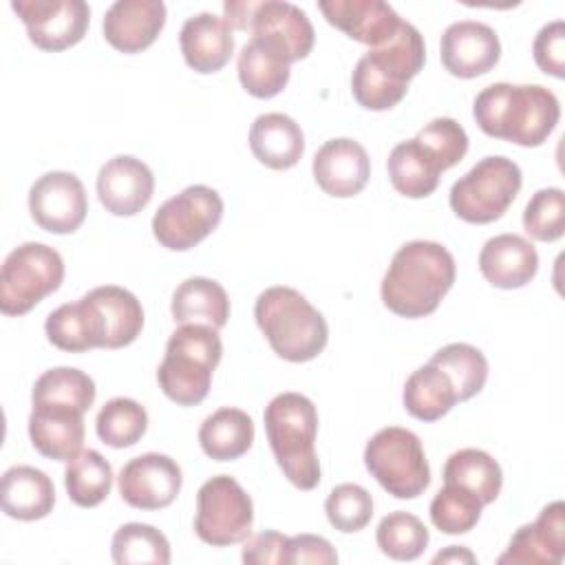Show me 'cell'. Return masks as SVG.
Here are the masks:
<instances>
[{"mask_svg":"<svg viewBox=\"0 0 565 565\" xmlns=\"http://www.w3.org/2000/svg\"><path fill=\"white\" fill-rule=\"evenodd\" d=\"M472 117L488 137L536 148L556 128L561 106L556 95L541 84L497 82L475 97Z\"/></svg>","mask_w":565,"mask_h":565,"instance_id":"1","label":"cell"},{"mask_svg":"<svg viewBox=\"0 0 565 565\" xmlns=\"http://www.w3.org/2000/svg\"><path fill=\"white\" fill-rule=\"evenodd\" d=\"M424 62L426 44L422 33L402 20L388 42L369 49L358 60L351 73V93L366 110H388L404 99L408 82L424 68Z\"/></svg>","mask_w":565,"mask_h":565,"instance_id":"3","label":"cell"},{"mask_svg":"<svg viewBox=\"0 0 565 565\" xmlns=\"http://www.w3.org/2000/svg\"><path fill=\"white\" fill-rule=\"evenodd\" d=\"M179 44L185 64L201 75L221 71L234 53L232 26L225 22V18L207 11L183 22Z\"/></svg>","mask_w":565,"mask_h":565,"instance_id":"24","label":"cell"},{"mask_svg":"<svg viewBox=\"0 0 565 565\" xmlns=\"http://www.w3.org/2000/svg\"><path fill=\"white\" fill-rule=\"evenodd\" d=\"M68 499L79 508L99 505L113 488V468L97 450H82L64 470Z\"/></svg>","mask_w":565,"mask_h":565,"instance_id":"36","label":"cell"},{"mask_svg":"<svg viewBox=\"0 0 565 565\" xmlns=\"http://www.w3.org/2000/svg\"><path fill=\"white\" fill-rule=\"evenodd\" d=\"M391 185L408 199H426L439 185V174L446 172L439 159L417 137L397 143L386 161Z\"/></svg>","mask_w":565,"mask_h":565,"instance_id":"28","label":"cell"},{"mask_svg":"<svg viewBox=\"0 0 565 565\" xmlns=\"http://www.w3.org/2000/svg\"><path fill=\"white\" fill-rule=\"evenodd\" d=\"M404 408L419 422L441 419L459 399L450 377L435 364H424L413 371L402 393Z\"/></svg>","mask_w":565,"mask_h":565,"instance_id":"32","label":"cell"},{"mask_svg":"<svg viewBox=\"0 0 565 565\" xmlns=\"http://www.w3.org/2000/svg\"><path fill=\"white\" fill-rule=\"evenodd\" d=\"M455 276V258L441 243L411 241L393 254L380 296L395 316L424 318L439 307Z\"/></svg>","mask_w":565,"mask_h":565,"instance_id":"2","label":"cell"},{"mask_svg":"<svg viewBox=\"0 0 565 565\" xmlns=\"http://www.w3.org/2000/svg\"><path fill=\"white\" fill-rule=\"evenodd\" d=\"M152 192V170L137 157L117 154L99 168L97 196L115 216H135L150 203Z\"/></svg>","mask_w":565,"mask_h":565,"instance_id":"18","label":"cell"},{"mask_svg":"<svg viewBox=\"0 0 565 565\" xmlns=\"http://www.w3.org/2000/svg\"><path fill=\"white\" fill-rule=\"evenodd\" d=\"M521 183V168L512 159L490 154L452 183L448 203L461 221L486 225L505 214L514 203Z\"/></svg>","mask_w":565,"mask_h":565,"instance_id":"8","label":"cell"},{"mask_svg":"<svg viewBox=\"0 0 565 565\" xmlns=\"http://www.w3.org/2000/svg\"><path fill=\"white\" fill-rule=\"evenodd\" d=\"M565 556V503L554 501L541 510L534 523L521 525L508 550L497 558L501 565H558Z\"/></svg>","mask_w":565,"mask_h":565,"instance_id":"19","label":"cell"},{"mask_svg":"<svg viewBox=\"0 0 565 565\" xmlns=\"http://www.w3.org/2000/svg\"><path fill=\"white\" fill-rule=\"evenodd\" d=\"M417 139L430 148L444 170L457 166L468 152V135L452 117H435L417 132Z\"/></svg>","mask_w":565,"mask_h":565,"instance_id":"44","label":"cell"},{"mask_svg":"<svg viewBox=\"0 0 565 565\" xmlns=\"http://www.w3.org/2000/svg\"><path fill=\"white\" fill-rule=\"evenodd\" d=\"M166 4L161 0H117L104 15V38L121 53H141L161 33Z\"/></svg>","mask_w":565,"mask_h":565,"instance_id":"21","label":"cell"},{"mask_svg":"<svg viewBox=\"0 0 565 565\" xmlns=\"http://www.w3.org/2000/svg\"><path fill=\"white\" fill-rule=\"evenodd\" d=\"M88 296L104 318V349H121L132 344L143 329V309L137 296L117 285L95 287L88 291Z\"/></svg>","mask_w":565,"mask_h":565,"instance_id":"31","label":"cell"},{"mask_svg":"<svg viewBox=\"0 0 565 565\" xmlns=\"http://www.w3.org/2000/svg\"><path fill=\"white\" fill-rule=\"evenodd\" d=\"M148 428L146 408L130 397H113L108 399L95 419L97 437L110 448H128L135 446Z\"/></svg>","mask_w":565,"mask_h":565,"instance_id":"39","label":"cell"},{"mask_svg":"<svg viewBox=\"0 0 565 565\" xmlns=\"http://www.w3.org/2000/svg\"><path fill=\"white\" fill-rule=\"evenodd\" d=\"M44 331L53 347L68 353L104 349L106 342L104 318L88 294L75 302L60 305L55 311H51L46 316Z\"/></svg>","mask_w":565,"mask_h":565,"instance_id":"25","label":"cell"},{"mask_svg":"<svg viewBox=\"0 0 565 565\" xmlns=\"http://www.w3.org/2000/svg\"><path fill=\"white\" fill-rule=\"evenodd\" d=\"M483 278L499 289H521L539 271L534 245L519 234H499L483 243L479 252Z\"/></svg>","mask_w":565,"mask_h":565,"instance_id":"23","label":"cell"},{"mask_svg":"<svg viewBox=\"0 0 565 565\" xmlns=\"http://www.w3.org/2000/svg\"><path fill=\"white\" fill-rule=\"evenodd\" d=\"M430 364L439 366L450 377L459 402L475 397L486 386L488 360L472 344H466V342L446 344L430 358Z\"/></svg>","mask_w":565,"mask_h":565,"instance_id":"37","label":"cell"},{"mask_svg":"<svg viewBox=\"0 0 565 565\" xmlns=\"http://www.w3.org/2000/svg\"><path fill=\"white\" fill-rule=\"evenodd\" d=\"M170 311L179 324H207L221 329L230 318V298L221 282L192 276L174 289Z\"/></svg>","mask_w":565,"mask_h":565,"instance_id":"29","label":"cell"},{"mask_svg":"<svg viewBox=\"0 0 565 565\" xmlns=\"http://www.w3.org/2000/svg\"><path fill=\"white\" fill-rule=\"evenodd\" d=\"M84 413L66 406L33 404L29 437L33 448L53 461H71L84 446Z\"/></svg>","mask_w":565,"mask_h":565,"instance_id":"22","label":"cell"},{"mask_svg":"<svg viewBox=\"0 0 565 565\" xmlns=\"http://www.w3.org/2000/svg\"><path fill=\"white\" fill-rule=\"evenodd\" d=\"M254 318L271 351L287 362H309L327 347L324 316L294 287L274 285L260 291Z\"/></svg>","mask_w":565,"mask_h":565,"instance_id":"5","label":"cell"},{"mask_svg":"<svg viewBox=\"0 0 565 565\" xmlns=\"http://www.w3.org/2000/svg\"><path fill=\"white\" fill-rule=\"evenodd\" d=\"M11 9L24 22L31 44L49 53L75 46L90 22L84 0H13Z\"/></svg>","mask_w":565,"mask_h":565,"instance_id":"13","label":"cell"},{"mask_svg":"<svg viewBox=\"0 0 565 565\" xmlns=\"http://www.w3.org/2000/svg\"><path fill=\"white\" fill-rule=\"evenodd\" d=\"M439 57L450 75L472 79L497 66L501 42L492 26L477 20H459L441 33Z\"/></svg>","mask_w":565,"mask_h":565,"instance_id":"16","label":"cell"},{"mask_svg":"<svg viewBox=\"0 0 565 565\" xmlns=\"http://www.w3.org/2000/svg\"><path fill=\"white\" fill-rule=\"evenodd\" d=\"M324 512L329 523L338 532H360L369 525L373 516L371 492L358 483H340L329 492L324 501Z\"/></svg>","mask_w":565,"mask_h":565,"instance_id":"43","label":"cell"},{"mask_svg":"<svg viewBox=\"0 0 565 565\" xmlns=\"http://www.w3.org/2000/svg\"><path fill=\"white\" fill-rule=\"evenodd\" d=\"M433 563H477L475 554L461 545H448V550L439 552Z\"/></svg>","mask_w":565,"mask_h":565,"instance_id":"48","label":"cell"},{"mask_svg":"<svg viewBox=\"0 0 565 565\" xmlns=\"http://www.w3.org/2000/svg\"><path fill=\"white\" fill-rule=\"evenodd\" d=\"M31 218L51 234H73L86 221L88 199L84 183L73 172L42 174L29 190Z\"/></svg>","mask_w":565,"mask_h":565,"instance_id":"14","label":"cell"},{"mask_svg":"<svg viewBox=\"0 0 565 565\" xmlns=\"http://www.w3.org/2000/svg\"><path fill=\"white\" fill-rule=\"evenodd\" d=\"M298 563H318V565H335L338 552L324 536L316 534H298L287 539L282 565H298Z\"/></svg>","mask_w":565,"mask_h":565,"instance_id":"46","label":"cell"},{"mask_svg":"<svg viewBox=\"0 0 565 565\" xmlns=\"http://www.w3.org/2000/svg\"><path fill=\"white\" fill-rule=\"evenodd\" d=\"M64 280V260L44 243H22L9 252L0 269V311L24 316Z\"/></svg>","mask_w":565,"mask_h":565,"instance_id":"10","label":"cell"},{"mask_svg":"<svg viewBox=\"0 0 565 565\" xmlns=\"http://www.w3.org/2000/svg\"><path fill=\"white\" fill-rule=\"evenodd\" d=\"M532 55L536 66L556 79L565 77V22H547L534 38Z\"/></svg>","mask_w":565,"mask_h":565,"instance_id":"45","label":"cell"},{"mask_svg":"<svg viewBox=\"0 0 565 565\" xmlns=\"http://www.w3.org/2000/svg\"><path fill=\"white\" fill-rule=\"evenodd\" d=\"M225 22L236 31H249L254 40L274 49L289 64L305 60L316 42L307 13L285 0H230L223 4Z\"/></svg>","mask_w":565,"mask_h":565,"instance_id":"7","label":"cell"},{"mask_svg":"<svg viewBox=\"0 0 565 565\" xmlns=\"http://www.w3.org/2000/svg\"><path fill=\"white\" fill-rule=\"evenodd\" d=\"M287 539L289 536H285L280 532H274V530H265L260 534L247 536L243 541V556L241 558H243V563H256V565H263V563L282 565Z\"/></svg>","mask_w":565,"mask_h":565,"instance_id":"47","label":"cell"},{"mask_svg":"<svg viewBox=\"0 0 565 565\" xmlns=\"http://www.w3.org/2000/svg\"><path fill=\"white\" fill-rule=\"evenodd\" d=\"M318 9L331 26L371 49L388 42L402 24L397 11L382 0H320Z\"/></svg>","mask_w":565,"mask_h":565,"instance_id":"20","label":"cell"},{"mask_svg":"<svg viewBox=\"0 0 565 565\" xmlns=\"http://www.w3.org/2000/svg\"><path fill=\"white\" fill-rule=\"evenodd\" d=\"M428 530L422 523V519H417L411 512L404 510H395L388 512L375 532V541L377 547L382 550V554H386L393 561H415L424 554L426 545H428Z\"/></svg>","mask_w":565,"mask_h":565,"instance_id":"40","label":"cell"},{"mask_svg":"<svg viewBox=\"0 0 565 565\" xmlns=\"http://www.w3.org/2000/svg\"><path fill=\"white\" fill-rule=\"evenodd\" d=\"M444 483H457L481 499L483 505L492 503L503 486L501 466L492 455L479 448H461L444 463Z\"/></svg>","mask_w":565,"mask_h":565,"instance_id":"34","label":"cell"},{"mask_svg":"<svg viewBox=\"0 0 565 565\" xmlns=\"http://www.w3.org/2000/svg\"><path fill=\"white\" fill-rule=\"evenodd\" d=\"M252 154L271 170L294 168L305 152L300 126L282 113L258 115L249 128Z\"/></svg>","mask_w":565,"mask_h":565,"instance_id":"27","label":"cell"},{"mask_svg":"<svg viewBox=\"0 0 565 565\" xmlns=\"http://www.w3.org/2000/svg\"><path fill=\"white\" fill-rule=\"evenodd\" d=\"M289 66L291 64L285 57H280L274 49L249 38V42H245L238 53L236 71L241 86L252 97L271 99L287 86L291 75Z\"/></svg>","mask_w":565,"mask_h":565,"instance_id":"33","label":"cell"},{"mask_svg":"<svg viewBox=\"0 0 565 565\" xmlns=\"http://www.w3.org/2000/svg\"><path fill=\"white\" fill-rule=\"evenodd\" d=\"M252 499L234 477L216 475L199 488L194 532L203 543L212 547L243 543L252 534Z\"/></svg>","mask_w":565,"mask_h":565,"instance_id":"11","label":"cell"},{"mask_svg":"<svg viewBox=\"0 0 565 565\" xmlns=\"http://www.w3.org/2000/svg\"><path fill=\"white\" fill-rule=\"evenodd\" d=\"M121 499L137 510L168 508L181 492L183 475L179 463L161 452H146L124 463L119 477Z\"/></svg>","mask_w":565,"mask_h":565,"instance_id":"15","label":"cell"},{"mask_svg":"<svg viewBox=\"0 0 565 565\" xmlns=\"http://www.w3.org/2000/svg\"><path fill=\"white\" fill-rule=\"evenodd\" d=\"M223 355L218 329L207 324H181L166 344L157 369L159 388L179 406L201 404L212 386V373Z\"/></svg>","mask_w":565,"mask_h":565,"instance_id":"6","label":"cell"},{"mask_svg":"<svg viewBox=\"0 0 565 565\" xmlns=\"http://www.w3.org/2000/svg\"><path fill=\"white\" fill-rule=\"evenodd\" d=\"M263 422L274 459L287 481L298 490H313L320 483L318 411L313 402L302 393H280L265 406Z\"/></svg>","mask_w":565,"mask_h":565,"instance_id":"4","label":"cell"},{"mask_svg":"<svg viewBox=\"0 0 565 565\" xmlns=\"http://www.w3.org/2000/svg\"><path fill=\"white\" fill-rule=\"evenodd\" d=\"M55 488L46 472L33 466H11L2 475L0 505L2 512L18 521H38L51 514Z\"/></svg>","mask_w":565,"mask_h":565,"instance_id":"26","label":"cell"},{"mask_svg":"<svg viewBox=\"0 0 565 565\" xmlns=\"http://www.w3.org/2000/svg\"><path fill=\"white\" fill-rule=\"evenodd\" d=\"M110 554L117 565H168L170 543L161 530L148 523H124L110 543Z\"/></svg>","mask_w":565,"mask_h":565,"instance_id":"38","label":"cell"},{"mask_svg":"<svg viewBox=\"0 0 565 565\" xmlns=\"http://www.w3.org/2000/svg\"><path fill=\"white\" fill-rule=\"evenodd\" d=\"M371 477L395 499H415L430 486V468L422 439L399 426L377 430L364 448Z\"/></svg>","mask_w":565,"mask_h":565,"instance_id":"9","label":"cell"},{"mask_svg":"<svg viewBox=\"0 0 565 565\" xmlns=\"http://www.w3.org/2000/svg\"><path fill=\"white\" fill-rule=\"evenodd\" d=\"M199 444L214 461H234L254 444V422L241 408H218L199 428Z\"/></svg>","mask_w":565,"mask_h":565,"instance_id":"30","label":"cell"},{"mask_svg":"<svg viewBox=\"0 0 565 565\" xmlns=\"http://www.w3.org/2000/svg\"><path fill=\"white\" fill-rule=\"evenodd\" d=\"M318 188L335 199H351L364 190L371 177V159L358 141L349 137L329 139L320 146L311 163Z\"/></svg>","mask_w":565,"mask_h":565,"instance_id":"17","label":"cell"},{"mask_svg":"<svg viewBox=\"0 0 565 565\" xmlns=\"http://www.w3.org/2000/svg\"><path fill=\"white\" fill-rule=\"evenodd\" d=\"M523 230L541 243L558 241L565 232V194L561 188H543L523 210Z\"/></svg>","mask_w":565,"mask_h":565,"instance_id":"42","label":"cell"},{"mask_svg":"<svg viewBox=\"0 0 565 565\" xmlns=\"http://www.w3.org/2000/svg\"><path fill=\"white\" fill-rule=\"evenodd\" d=\"M97 388L90 375L73 366H55L44 371L31 391V404H53L86 413L95 402Z\"/></svg>","mask_w":565,"mask_h":565,"instance_id":"35","label":"cell"},{"mask_svg":"<svg viewBox=\"0 0 565 565\" xmlns=\"http://www.w3.org/2000/svg\"><path fill=\"white\" fill-rule=\"evenodd\" d=\"M223 218V199L210 185H190L168 199L152 216V234L161 247L185 252L207 238Z\"/></svg>","mask_w":565,"mask_h":565,"instance_id":"12","label":"cell"},{"mask_svg":"<svg viewBox=\"0 0 565 565\" xmlns=\"http://www.w3.org/2000/svg\"><path fill=\"white\" fill-rule=\"evenodd\" d=\"M481 510L477 494L457 483H444L430 501V521L444 534H466L479 523Z\"/></svg>","mask_w":565,"mask_h":565,"instance_id":"41","label":"cell"}]
</instances>
